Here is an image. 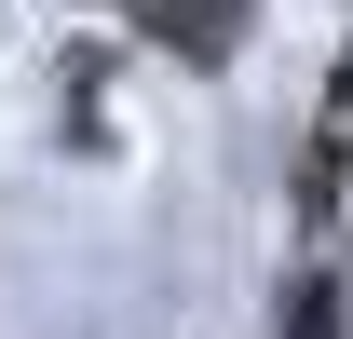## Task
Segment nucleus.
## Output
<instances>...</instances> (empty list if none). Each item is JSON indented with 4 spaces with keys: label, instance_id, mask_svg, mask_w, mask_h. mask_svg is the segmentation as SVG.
<instances>
[{
    "label": "nucleus",
    "instance_id": "nucleus-1",
    "mask_svg": "<svg viewBox=\"0 0 353 339\" xmlns=\"http://www.w3.org/2000/svg\"><path fill=\"white\" fill-rule=\"evenodd\" d=\"M163 28L190 54H231V41H245V0H163Z\"/></svg>",
    "mask_w": 353,
    "mask_h": 339
},
{
    "label": "nucleus",
    "instance_id": "nucleus-2",
    "mask_svg": "<svg viewBox=\"0 0 353 339\" xmlns=\"http://www.w3.org/2000/svg\"><path fill=\"white\" fill-rule=\"evenodd\" d=\"M285 339H340V285H326V271H312V285L285 298Z\"/></svg>",
    "mask_w": 353,
    "mask_h": 339
}]
</instances>
